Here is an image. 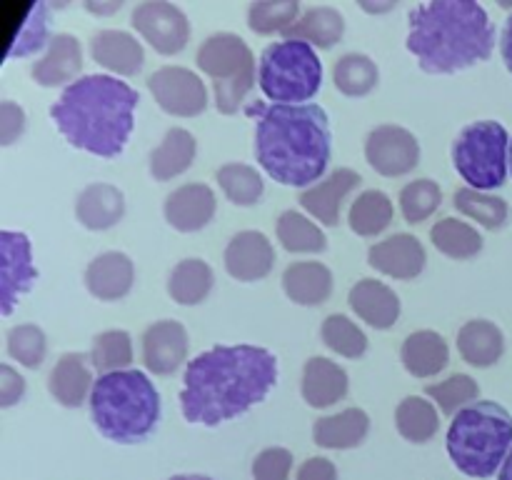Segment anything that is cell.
<instances>
[{"label": "cell", "instance_id": "cell-1", "mask_svg": "<svg viewBox=\"0 0 512 480\" xmlns=\"http://www.w3.org/2000/svg\"><path fill=\"white\" fill-rule=\"evenodd\" d=\"M278 383V358L260 345H215L185 365L180 408L188 423L220 425L263 403Z\"/></svg>", "mask_w": 512, "mask_h": 480}, {"label": "cell", "instance_id": "cell-2", "mask_svg": "<svg viewBox=\"0 0 512 480\" xmlns=\"http://www.w3.org/2000/svg\"><path fill=\"white\" fill-rule=\"evenodd\" d=\"M405 45L425 73L450 75L485 63L495 48V25L475 0H430L410 8Z\"/></svg>", "mask_w": 512, "mask_h": 480}, {"label": "cell", "instance_id": "cell-3", "mask_svg": "<svg viewBox=\"0 0 512 480\" xmlns=\"http://www.w3.org/2000/svg\"><path fill=\"white\" fill-rule=\"evenodd\" d=\"M138 93L113 75H85L50 105V118L73 148L115 158L128 145Z\"/></svg>", "mask_w": 512, "mask_h": 480}, {"label": "cell", "instance_id": "cell-4", "mask_svg": "<svg viewBox=\"0 0 512 480\" xmlns=\"http://www.w3.org/2000/svg\"><path fill=\"white\" fill-rule=\"evenodd\" d=\"M255 158L290 188L320 183L330 163V120L320 105H265L255 118Z\"/></svg>", "mask_w": 512, "mask_h": 480}, {"label": "cell", "instance_id": "cell-5", "mask_svg": "<svg viewBox=\"0 0 512 480\" xmlns=\"http://www.w3.org/2000/svg\"><path fill=\"white\" fill-rule=\"evenodd\" d=\"M90 415L100 435L133 445L148 438L160 420V395L140 370L100 375L90 393Z\"/></svg>", "mask_w": 512, "mask_h": 480}, {"label": "cell", "instance_id": "cell-6", "mask_svg": "<svg viewBox=\"0 0 512 480\" xmlns=\"http://www.w3.org/2000/svg\"><path fill=\"white\" fill-rule=\"evenodd\" d=\"M512 448V415L500 403L478 400L453 418L448 455L460 473L490 478L503 468Z\"/></svg>", "mask_w": 512, "mask_h": 480}, {"label": "cell", "instance_id": "cell-7", "mask_svg": "<svg viewBox=\"0 0 512 480\" xmlns=\"http://www.w3.org/2000/svg\"><path fill=\"white\" fill-rule=\"evenodd\" d=\"M258 83L275 105H303L320 90L323 63L313 45L303 40L270 43L260 55Z\"/></svg>", "mask_w": 512, "mask_h": 480}, {"label": "cell", "instance_id": "cell-8", "mask_svg": "<svg viewBox=\"0 0 512 480\" xmlns=\"http://www.w3.org/2000/svg\"><path fill=\"white\" fill-rule=\"evenodd\" d=\"M510 135L498 120H478L453 140V165L468 188L488 193L505 183L510 170Z\"/></svg>", "mask_w": 512, "mask_h": 480}, {"label": "cell", "instance_id": "cell-9", "mask_svg": "<svg viewBox=\"0 0 512 480\" xmlns=\"http://www.w3.org/2000/svg\"><path fill=\"white\" fill-rule=\"evenodd\" d=\"M130 23L140 38L160 55H175L185 50L190 40L188 15L168 0H145L135 5Z\"/></svg>", "mask_w": 512, "mask_h": 480}, {"label": "cell", "instance_id": "cell-10", "mask_svg": "<svg viewBox=\"0 0 512 480\" xmlns=\"http://www.w3.org/2000/svg\"><path fill=\"white\" fill-rule=\"evenodd\" d=\"M148 90L155 103L175 118H195L208 108V88L188 68L165 65L148 78Z\"/></svg>", "mask_w": 512, "mask_h": 480}, {"label": "cell", "instance_id": "cell-11", "mask_svg": "<svg viewBox=\"0 0 512 480\" xmlns=\"http://www.w3.org/2000/svg\"><path fill=\"white\" fill-rule=\"evenodd\" d=\"M365 160L375 173L385 178H400L418 168L420 143L408 128L400 125H378L365 140Z\"/></svg>", "mask_w": 512, "mask_h": 480}, {"label": "cell", "instance_id": "cell-12", "mask_svg": "<svg viewBox=\"0 0 512 480\" xmlns=\"http://www.w3.org/2000/svg\"><path fill=\"white\" fill-rule=\"evenodd\" d=\"M195 63L213 83H233L240 78H255V58L240 35L213 33L198 48Z\"/></svg>", "mask_w": 512, "mask_h": 480}, {"label": "cell", "instance_id": "cell-13", "mask_svg": "<svg viewBox=\"0 0 512 480\" xmlns=\"http://www.w3.org/2000/svg\"><path fill=\"white\" fill-rule=\"evenodd\" d=\"M0 253H3V268H0V310L8 318L13 313V305L23 293L33 288V280L38 278V270L33 265L28 235L20 230H3L0 233Z\"/></svg>", "mask_w": 512, "mask_h": 480}, {"label": "cell", "instance_id": "cell-14", "mask_svg": "<svg viewBox=\"0 0 512 480\" xmlns=\"http://www.w3.org/2000/svg\"><path fill=\"white\" fill-rule=\"evenodd\" d=\"M188 330L178 320H155L143 333V365L153 375H173L188 360Z\"/></svg>", "mask_w": 512, "mask_h": 480}, {"label": "cell", "instance_id": "cell-15", "mask_svg": "<svg viewBox=\"0 0 512 480\" xmlns=\"http://www.w3.org/2000/svg\"><path fill=\"white\" fill-rule=\"evenodd\" d=\"M225 270L240 283H255L268 278L275 265L273 243L258 230H243L233 235L225 248Z\"/></svg>", "mask_w": 512, "mask_h": 480}, {"label": "cell", "instance_id": "cell-16", "mask_svg": "<svg viewBox=\"0 0 512 480\" xmlns=\"http://www.w3.org/2000/svg\"><path fill=\"white\" fill-rule=\"evenodd\" d=\"M368 263L388 278L413 280L425 270L428 253L415 235L395 233L368 250Z\"/></svg>", "mask_w": 512, "mask_h": 480}, {"label": "cell", "instance_id": "cell-17", "mask_svg": "<svg viewBox=\"0 0 512 480\" xmlns=\"http://www.w3.org/2000/svg\"><path fill=\"white\" fill-rule=\"evenodd\" d=\"M218 200L205 183H185L165 198V220L180 233H198L213 220Z\"/></svg>", "mask_w": 512, "mask_h": 480}, {"label": "cell", "instance_id": "cell-18", "mask_svg": "<svg viewBox=\"0 0 512 480\" xmlns=\"http://www.w3.org/2000/svg\"><path fill=\"white\" fill-rule=\"evenodd\" d=\"M360 185V175L353 168H338L323 178L320 183L310 185L300 193V205L328 228H335L340 220V205Z\"/></svg>", "mask_w": 512, "mask_h": 480}, {"label": "cell", "instance_id": "cell-19", "mask_svg": "<svg viewBox=\"0 0 512 480\" xmlns=\"http://www.w3.org/2000/svg\"><path fill=\"white\" fill-rule=\"evenodd\" d=\"M135 280V265L120 250H108V253L98 255L90 260L85 268V288L93 298L113 303V300L125 298L133 288Z\"/></svg>", "mask_w": 512, "mask_h": 480}, {"label": "cell", "instance_id": "cell-20", "mask_svg": "<svg viewBox=\"0 0 512 480\" xmlns=\"http://www.w3.org/2000/svg\"><path fill=\"white\" fill-rule=\"evenodd\" d=\"M83 70V50L75 35L60 33L53 35L48 50L40 60H35L30 75L43 88H60V85L75 83V75Z\"/></svg>", "mask_w": 512, "mask_h": 480}, {"label": "cell", "instance_id": "cell-21", "mask_svg": "<svg viewBox=\"0 0 512 480\" xmlns=\"http://www.w3.org/2000/svg\"><path fill=\"white\" fill-rule=\"evenodd\" d=\"M348 303L360 320L375 330H390L400 318V298L390 285L363 278L350 288Z\"/></svg>", "mask_w": 512, "mask_h": 480}, {"label": "cell", "instance_id": "cell-22", "mask_svg": "<svg viewBox=\"0 0 512 480\" xmlns=\"http://www.w3.org/2000/svg\"><path fill=\"white\" fill-rule=\"evenodd\" d=\"M90 55L105 70L125 75V78L140 73L145 63V50L140 40H135L125 30H100V33H95L90 38Z\"/></svg>", "mask_w": 512, "mask_h": 480}, {"label": "cell", "instance_id": "cell-23", "mask_svg": "<svg viewBox=\"0 0 512 480\" xmlns=\"http://www.w3.org/2000/svg\"><path fill=\"white\" fill-rule=\"evenodd\" d=\"M348 388V373L335 360L310 358L305 363L300 393H303V400L310 408H330V405H335L348 395Z\"/></svg>", "mask_w": 512, "mask_h": 480}, {"label": "cell", "instance_id": "cell-24", "mask_svg": "<svg viewBox=\"0 0 512 480\" xmlns=\"http://www.w3.org/2000/svg\"><path fill=\"white\" fill-rule=\"evenodd\" d=\"M125 215V195L110 183H90L75 200V218L88 230H108Z\"/></svg>", "mask_w": 512, "mask_h": 480}, {"label": "cell", "instance_id": "cell-25", "mask_svg": "<svg viewBox=\"0 0 512 480\" xmlns=\"http://www.w3.org/2000/svg\"><path fill=\"white\" fill-rule=\"evenodd\" d=\"M283 290L293 303L305 308L323 305L333 293V273L318 260H300L285 268Z\"/></svg>", "mask_w": 512, "mask_h": 480}, {"label": "cell", "instance_id": "cell-26", "mask_svg": "<svg viewBox=\"0 0 512 480\" xmlns=\"http://www.w3.org/2000/svg\"><path fill=\"white\" fill-rule=\"evenodd\" d=\"M370 433V418L360 408H345L313 423L315 445L328 450H350L363 445Z\"/></svg>", "mask_w": 512, "mask_h": 480}, {"label": "cell", "instance_id": "cell-27", "mask_svg": "<svg viewBox=\"0 0 512 480\" xmlns=\"http://www.w3.org/2000/svg\"><path fill=\"white\" fill-rule=\"evenodd\" d=\"M405 370L415 378H433L440 370L448 368L450 348L445 338L435 330H415L403 340L400 348Z\"/></svg>", "mask_w": 512, "mask_h": 480}, {"label": "cell", "instance_id": "cell-28", "mask_svg": "<svg viewBox=\"0 0 512 480\" xmlns=\"http://www.w3.org/2000/svg\"><path fill=\"white\" fill-rule=\"evenodd\" d=\"M93 385V375H90L88 363H85V355L80 353L60 355L58 363L50 370V395L65 408H80L88 393H93Z\"/></svg>", "mask_w": 512, "mask_h": 480}, {"label": "cell", "instance_id": "cell-29", "mask_svg": "<svg viewBox=\"0 0 512 480\" xmlns=\"http://www.w3.org/2000/svg\"><path fill=\"white\" fill-rule=\"evenodd\" d=\"M458 350L473 368H490L505 353V335L493 320H468L458 333Z\"/></svg>", "mask_w": 512, "mask_h": 480}, {"label": "cell", "instance_id": "cell-30", "mask_svg": "<svg viewBox=\"0 0 512 480\" xmlns=\"http://www.w3.org/2000/svg\"><path fill=\"white\" fill-rule=\"evenodd\" d=\"M283 35L285 40H303V43L315 45L320 50H330L343 40L345 18L333 5H313Z\"/></svg>", "mask_w": 512, "mask_h": 480}, {"label": "cell", "instance_id": "cell-31", "mask_svg": "<svg viewBox=\"0 0 512 480\" xmlns=\"http://www.w3.org/2000/svg\"><path fill=\"white\" fill-rule=\"evenodd\" d=\"M198 143L185 128H170L158 148L150 153V173L155 180H173L193 165Z\"/></svg>", "mask_w": 512, "mask_h": 480}, {"label": "cell", "instance_id": "cell-32", "mask_svg": "<svg viewBox=\"0 0 512 480\" xmlns=\"http://www.w3.org/2000/svg\"><path fill=\"white\" fill-rule=\"evenodd\" d=\"M215 283L213 268L200 258H185L170 270L168 295L178 305H198L210 295Z\"/></svg>", "mask_w": 512, "mask_h": 480}, {"label": "cell", "instance_id": "cell-33", "mask_svg": "<svg viewBox=\"0 0 512 480\" xmlns=\"http://www.w3.org/2000/svg\"><path fill=\"white\" fill-rule=\"evenodd\" d=\"M395 428L410 443H428V440L435 438L440 428L438 410H435L430 400L420 398V395H408L395 408Z\"/></svg>", "mask_w": 512, "mask_h": 480}, {"label": "cell", "instance_id": "cell-34", "mask_svg": "<svg viewBox=\"0 0 512 480\" xmlns=\"http://www.w3.org/2000/svg\"><path fill=\"white\" fill-rule=\"evenodd\" d=\"M348 223L360 238H375L393 223V200L383 190H365L350 205Z\"/></svg>", "mask_w": 512, "mask_h": 480}, {"label": "cell", "instance_id": "cell-35", "mask_svg": "<svg viewBox=\"0 0 512 480\" xmlns=\"http://www.w3.org/2000/svg\"><path fill=\"white\" fill-rule=\"evenodd\" d=\"M275 235L288 253H323L328 248V238L320 225L300 215L298 210L280 213V218L275 220Z\"/></svg>", "mask_w": 512, "mask_h": 480}, {"label": "cell", "instance_id": "cell-36", "mask_svg": "<svg viewBox=\"0 0 512 480\" xmlns=\"http://www.w3.org/2000/svg\"><path fill=\"white\" fill-rule=\"evenodd\" d=\"M430 240L443 255L453 260H470L483 250V238L473 225L458 218H443L430 230Z\"/></svg>", "mask_w": 512, "mask_h": 480}, {"label": "cell", "instance_id": "cell-37", "mask_svg": "<svg viewBox=\"0 0 512 480\" xmlns=\"http://www.w3.org/2000/svg\"><path fill=\"white\" fill-rule=\"evenodd\" d=\"M380 70L373 58L363 53H348L335 60L333 83L348 98H363L378 85Z\"/></svg>", "mask_w": 512, "mask_h": 480}, {"label": "cell", "instance_id": "cell-38", "mask_svg": "<svg viewBox=\"0 0 512 480\" xmlns=\"http://www.w3.org/2000/svg\"><path fill=\"white\" fill-rule=\"evenodd\" d=\"M218 178L220 190L225 193V198L230 203L240 205V208H250V205L258 203L265 193V180L253 165L245 163H225L223 168L215 173Z\"/></svg>", "mask_w": 512, "mask_h": 480}, {"label": "cell", "instance_id": "cell-39", "mask_svg": "<svg viewBox=\"0 0 512 480\" xmlns=\"http://www.w3.org/2000/svg\"><path fill=\"white\" fill-rule=\"evenodd\" d=\"M455 210H460V215L470 220H478L483 228L488 230H500L510 218V208L503 198L490 193H480L473 188H460L453 195Z\"/></svg>", "mask_w": 512, "mask_h": 480}, {"label": "cell", "instance_id": "cell-40", "mask_svg": "<svg viewBox=\"0 0 512 480\" xmlns=\"http://www.w3.org/2000/svg\"><path fill=\"white\" fill-rule=\"evenodd\" d=\"M90 363L100 375L128 370L133 363V340L125 330H105L93 338L90 348Z\"/></svg>", "mask_w": 512, "mask_h": 480}, {"label": "cell", "instance_id": "cell-41", "mask_svg": "<svg viewBox=\"0 0 512 480\" xmlns=\"http://www.w3.org/2000/svg\"><path fill=\"white\" fill-rule=\"evenodd\" d=\"M320 338L333 353L343 355V358H363L365 350H368V335L348 315H328L323 320V328H320Z\"/></svg>", "mask_w": 512, "mask_h": 480}, {"label": "cell", "instance_id": "cell-42", "mask_svg": "<svg viewBox=\"0 0 512 480\" xmlns=\"http://www.w3.org/2000/svg\"><path fill=\"white\" fill-rule=\"evenodd\" d=\"M425 395L440 405V413L458 415L463 408L478 403L480 385L475 383V378H470V375L455 373L450 375L448 380L428 385V388H425Z\"/></svg>", "mask_w": 512, "mask_h": 480}, {"label": "cell", "instance_id": "cell-43", "mask_svg": "<svg viewBox=\"0 0 512 480\" xmlns=\"http://www.w3.org/2000/svg\"><path fill=\"white\" fill-rule=\"evenodd\" d=\"M300 18V3L295 0H273V3H250L248 25L253 33L270 35L285 33Z\"/></svg>", "mask_w": 512, "mask_h": 480}, {"label": "cell", "instance_id": "cell-44", "mask_svg": "<svg viewBox=\"0 0 512 480\" xmlns=\"http://www.w3.org/2000/svg\"><path fill=\"white\" fill-rule=\"evenodd\" d=\"M440 200H443V190L430 178L410 180L400 190V210L410 225H420L423 220H428L440 208Z\"/></svg>", "mask_w": 512, "mask_h": 480}, {"label": "cell", "instance_id": "cell-45", "mask_svg": "<svg viewBox=\"0 0 512 480\" xmlns=\"http://www.w3.org/2000/svg\"><path fill=\"white\" fill-rule=\"evenodd\" d=\"M50 28V5L48 3H33L28 5V15H25V23L20 28V33L15 35V40L8 48V58H25V55H33L43 48L45 43H50L48 38Z\"/></svg>", "mask_w": 512, "mask_h": 480}, {"label": "cell", "instance_id": "cell-46", "mask_svg": "<svg viewBox=\"0 0 512 480\" xmlns=\"http://www.w3.org/2000/svg\"><path fill=\"white\" fill-rule=\"evenodd\" d=\"M8 355L13 360H18L25 368L35 370L43 365L45 353H48V340L45 333L33 323L15 325L8 330Z\"/></svg>", "mask_w": 512, "mask_h": 480}, {"label": "cell", "instance_id": "cell-47", "mask_svg": "<svg viewBox=\"0 0 512 480\" xmlns=\"http://www.w3.org/2000/svg\"><path fill=\"white\" fill-rule=\"evenodd\" d=\"M293 453L288 448H265L253 460V480H288Z\"/></svg>", "mask_w": 512, "mask_h": 480}, {"label": "cell", "instance_id": "cell-48", "mask_svg": "<svg viewBox=\"0 0 512 480\" xmlns=\"http://www.w3.org/2000/svg\"><path fill=\"white\" fill-rule=\"evenodd\" d=\"M25 133V110L13 100L0 103V145L8 148Z\"/></svg>", "mask_w": 512, "mask_h": 480}, {"label": "cell", "instance_id": "cell-49", "mask_svg": "<svg viewBox=\"0 0 512 480\" xmlns=\"http://www.w3.org/2000/svg\"><path fill=\"white\" fill-rule=\"evenodd\" d=\"M25 395V378L10 365H0V408H10Z\"/></svg>", "mask_w": 512, "mask_h": 480}, {"label": "cell", "instance_id": "cell-50", "mask_svg": "<svg viewBox=\"0 0 512 480\" xmlns=\"http://www.w3.org/2000/svg\"><path fill=\"white\" fill-rule=\"evenodd\" d=\"M295 480H338V468L328 458H308L300 465Z\"/></svg>", "mask_w": 512, "mask_h": 480}, {"label": "cell", "instance_id": "cell-51", "mask_svg": "<svg viewBox=\"0 0 512 480\" xmlns=\"http://www.w3.org/2000/svg\"><path fill=\"white\" fill-rule=\"evenodd\" d=\"M500 53H503L505 68H508L512 73V15H510L508 23H505V28H503V38H500Z\"/></svg>", "mask_w": 512, "mask_h": 480}, {"label": "cell", "instance_id": "cell-52", "mask_svg": "<svg viewBox=\"0 0 512 480\" xmlns=\"http://www.w3.org/2000/svg\"><path fill=\"white\" fill-rule=\"evenodd\" d=\"M85 8H88L90 13L110 15V13H115V10L123 8V0H113V3H85Z\"/></svg>", "mask_w": 512, "mask_h": 480}, {"label": "cell", "instance_id": "cell-53", "mask_svg": "<svg viewBox=\"0 0 512 480\" xmlns=\"http://www.w3.org/2000/svg\"><path fill=\"white\" fill-rule=\"evenodd\" d=\"M360 8L368 10V13H385V10H393L395 3H360Z\"/></svg>", "mask_w": 512, "mask_h": 480}, {"label": "cell", "instance_id": "cell-54", "mask_svg": "<svg viewBox=\"0 0 512 480\" xmlns=\"http://www.w3.org/2000/svg\"><path fill=\"white\" fill-rule=\"evenodd\" d=\"M498 480H512V448H510L508 458H505L503 468H500V475H498Z\"/></svg>", "mask_w": 512, "mask_h": 480}, {"label": "cell", "instance_id": "cell-55", "mask_svg": "<svg viewBox=\"0 0 512 480\" xmlns=\"http://www.w3.org/2000/svg\"><path fill=\"white\" fill-rule=\"evenodd\" d=\"M168 480H213L210 475H200V473H183V475H173Z\"/></svg>", "mask_w": 512, "mask_h": 480}, {"label": "cell", "instance_id": "cell-56", "mask_svg": "<svg viewBox=\"0 0 512 480\" xmlns=\"http://www.w3.org/2000/svg\"><path fill=\"white\" fill-rule=\"evenodd\" d=\"M508 160H510V175H512V140H510V158Z\"/></svg>", "mask_w": 512, "mask_h": 480}]
</instances>
